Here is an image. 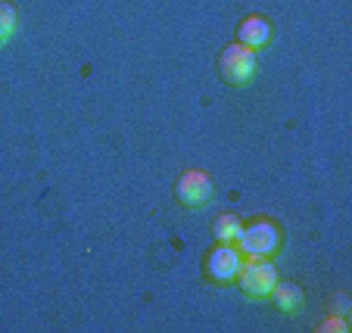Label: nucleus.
<instances>
[{
  "instance_id": "1",
  "label": "nucleus",
  "mask_w": 352,
  "mask_h": 333,
  "mask_svg": "<svg viewBox=\"0 0 352 333\" xmlns=\"http://www.w3.org/2000/svg\"><path fill=\"white\" fill-rule=\"evenodd\" d=\"M256 72H259V56H256V50H250V47L234 41V44H228L219 54V78L225 81V84L243 87L256 78Z\"/></svg>"
},
{
  "instance_id": "2",
  "label": "nucleus",
  "mask_w": 352,
  "mask_h": 333,
  "mask_svg": "<svg viewBox=\"0 0 352 333\" xmlns=\"http://www.w3.org/2000/svg\"><path fill=\"white\" fill-rule=\"evenodd\" d=\"M234 246H237L240 255H246V259H268V255H274L280 246V227L268 218L243 225V231H240Z\"/></svg>"
},
{
  "instance_id": "3",
  "label": "nucleus",
  "mask_w": 352,
  "mask_h": 333,
  "mask_svg": "<svg viewBox=\"0 0 352 333\" xmlns=\"http://www.w3.org/2000/svg\"><path fill=\"white\" fill-rule=\"evenodd\" d=\"M212 196H215V184L209 178V172H203V168H190V172H184L175 181V200L184 209H203L212 203Z\"/></svg>"
},
{
  "instance_id": "4",
  "label": "nucleus",
  "mask_w": 352,
  "mask_h": 333,
  "mask_svg": "<svg viewBox=\"0 0 352 333\" xmlns=\"http://www.w3.org/2000/svg\"><path fill=\"white\" fill-rule=\"evenodd\" d=\"M234 280L240 284V290H243L246 296L262 299V296H268L272 287L278 284V268H274L268 259H246Z\"/></svg>"
},
{
  "instance_id": "5",
  "label": "nucleus",
  "mask_w": 352,
  "mask_h": 333,
  "mask_svg": "<svg viewBox=\"0 0 352 333\" xmlns=\"http://www.w3.org/2000/svg\"><path fill=\"white\" fill-rule=\"evenodd\" d=\"M240 265H243V255H240V249L234 243H219L206 255V274L212 284H231L237 277Z\"/></svg>"
},
{
  "instance_id": "6",
  "label": "nucleus",
  "mask_w": 352,
  "mask_h": 333,
  "mask_svg": "<svg viewBox=\"0 0 352 333\" xmlns=\"http://www.w3.org/2000/svg\"><path fill=\"white\" fill-rule=\"evenodd\" d=\"M268 41H272V22H268L265 16L253 13L237 25V44L250 47V50H259V47H265Z\"/></svg>"
},
{
  "instance_id": "7",
  "label": "nucleus",
  "mask_w": 352,
  "mask_h": 333,
  "mask_svg": "<svg viewBox=\"0 0 352 333\" xmlns=\"http://www.w3.org/2000/svg\"><path fill=\"white\" fill-rule=\"evenodd\" d=\"M268 296H272L274 308H278V312H284V314H296L299 308H302V302H306L302 287H299V284H293V280H278Z\"/></svg>"
},
{
  "instance_id": "8",
  "label": "nucleus",
  "mask_w": 352,
  "mask_h": 333,
  "mask_svg": "<svg viewBox=\"0 0 352 333\" xmlns=\"http://www.w3.org/2000/svg\"><path fill=\"white\" fill-rule=\"evenodd\" d=\"M240 231H243V221L237 215H219L212 221V237L215 243H237Z\"/></svg>"
},
{
  "instance_id": "9",
  "label": "nucleus",
  "mask_w": 352,
  "mask_h": 333,
  "mask_svg": "<svg viewBox=\"0 0 352 333\" xmlns=\"http://www.w3.org/2000/svg\"><path fill=\"white\" fill-rule=\"evenodd\" d=\"M16 22H19L16 7L10 0H0V44H7V41L16 34Z\"/></svg>"
},
{
  "instance_id": "10",
  "label": "nucleus",
  "mask_w": 352,
  "mask_h": 333,
  "mask_svg": "<svg viewBox=\"0 0 352 333\" xmlns=\"http://www.w3.org/2000/svg\"><path fill=\"white\" fill-rule=\"evenodd\" d=\"M318 330H340V333H346L349 327H346V321H343V318H327L324 324H318Z\"/></svg>"
}]
</instances>
